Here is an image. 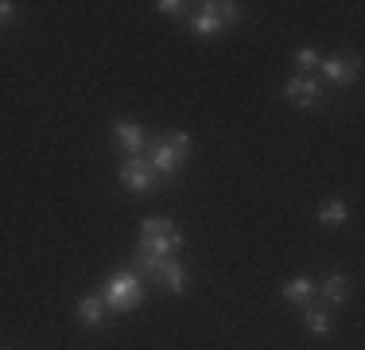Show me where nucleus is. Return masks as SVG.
Wrapping results in <instances>:
<instances>
[{
  "instance_id": "nucleus-11",
  "label": "nucleus",
  "mask_w": 365,
  "mask_h": 350,
  "mask_svg": "<svg viewBox=\"0 0 365 350\" xmlns=\"http://www.w3.org/2000/svg\"><path fill=\"white\" fill-rule=\"evenodd\" d=\"M78 323H82L86 331H106L109 311H106V304H101L98 292H90V296H82V300H78Z\"/></svg>"
},
{
  "instance_id": "nucleus-16",
  "label": "nucleus",
  "mask_w": 365,
  "mask_h": 350,
  "mask_svg": "<svg viewBox=\"0 0 365 350\" xmlns=\"http://www.w3.org/2000/svg\"><path fill=\"white\" fill-rule=\"evenodd\" d=\"M319 63H323V55H319L315 47H299V51H295V66H299V74L319 70Z\"/></svg>"
},
{
  "instance_id": "nucleus-17",
  "label": "nucleus",
  "mask_w": 365,
  "mask_h": 350,
  "mask_svg": "<svg viewBox=\"0 0 365 350\" xmlns=\"http://www.w3.org/2000/svg\"><path fill=\"white\" fill-rule=\"evenodd\" d=\"M155 12L179 20V16H187V4H182V0H155Z\"/></svg>"
},
{
  "instance_id": "nucleus-14",
  "label": "nucleus",
  "mask_w": 365,
  "mask_h": 350,
  "mask_svg": "<svg viewBox=\"0 0 365 350\" xmlns=\"http://www.w3.org/2000/svg\"><path fill=\"white\" fill-rule=\"evenodd\" d=\"M346 218H350V203H346V199H327V203L319 206V226H327V230L346 226Z\"/></svg>"
},
{
  "instance_id": "nucleus-10",
  "label": "nucleus",
  "mask_w": 365,
  "mask_h": 350,
  "mask_svg": "<svg viewBox=\"0 0 365 350\" xmlns=\"http://www.w3.org/2000/svg\"><path fill=\"white\" fill-rule=\"evenodd\" d=\"M280 296L288 304H295V308H307V304L319 300V280L315 276H292L280 284Z\"/></svg>"
},
{
  "instance_id": "nucleus-9",
  "label": "nucleus",
  "mask_w": 365,
  "mask_h": 350,
  "mask_svg": "<svg viewBox=\"0 0 365 350\" xmlns=\"http://www.w3.org/2000/svg\"><path fill=\"white\" fill-rule=\"evenodd\" d=\"M319 300H323V308H342V304H350V276L327 273L319 280Z\"/></svg>"
},
{
  "instance_id": "nucleus-15",
  "label": "nucleus",
  "mask_w": 365,
  "mask_h": 350,
  "mask_svg": "<svg viewBox=\"0 0 365 350\" xmlns=\"http://www.w3.org/2000/svg\"><path fill=\"white\" fill-rule=\"evenodd\" d=\"M210 8H214V16H218L225 28L241 24V4H237V0H210Z\"/></svg>"
},
{
  "instance_id": "nucleus-8",
  "label": "nucleus",
  "mask_w": 365,
  "mask_h": 350,
  "mask_svg": "<svg viewBox=\"0 0 365 350\" xmlns=\"http://www.w3.org/2000/svg\"><path fill=\"white\" fill-rule=\"evenodd\" d=\"M144 144H148V133H144L140 121H133V117L113 121V148L120 152V160H125V156H140Z\"/></svg>"
},
{
  "instance_id": "nucleus-6",
  "label": "nucleus",
  "mask_w": 365,
  "mask_h": 350,
  "mask_svg": "<svg viewBox=\"0 0 365 350\" xmlns=\"http://www.w3.org/2000/svg\"><path fill=\"white\" fill-rule=\"evenodd\" d=\"M284 98L292 105H299V109H319V105H327L323 82H319L315 74H292L288 82H284Z\"/></svg>"
},
{
  "instance_id": "nucleus-3",
  "label": "nucleus",
  "mask_w": 365,
  "mask_h": 350,
  "mask_svg": "<svg viewBox=\"0 0 365 350\" xmlns=\"http://www.w3.org/2000/svg\"><path fill=\"white\" fill-rule=\"evenodd\" d=\"M187 245V238L175 230L168 214H152L140 222V238H136V257H175V253Z\"/></svg>"
},
{
  "instance_id": "nucleus-13",
  "label": "nucleus",
  "mask_w": 365,
  "mask_h": 350,
  "mask_svg": "<svg viewBox=\"0 0 365 350\" xmlns=\"http://www.w3.org/2000/svg\"><path fill=\"white\" fill-rule=\"evenodd\" d=\"M299 311H303V327H307L311 335H319V339L330 335V327H334L330 308H323V304H307V308H299Z\"/></svg>"
},
{
  "instance_id": "nucleus-12",
  "label": "nucleus",
  "mask_w": 365,
  "mask_h": 350,
  "mask_svg": "<svg viewBox=\"0 0 365 350\" xmlns=\"http://www.w3.org/2000/svg\"><path fill=\"white\" fill-rule=\"evenodd\" d=\"M187 24H190V31L202 35V39H214V35H222V31H225V24L218 20V16H214L210 0H206V4H195V12L187 16Z\"/></svg>"
},
{
  "instance_id": "nucleus-5",
  "label": "nucleus",
  "mask_w": 365,
  "mask_h": 350,
  "mask_svg": "<svg viewBox=\"0 0 365 350\" xmlns=\"http://www.w3.org/2000/svg\"><path fill=\"white\" fill-rule=\"evenodd\" d=\"M361 74V59L358 55H327L323 63H319V82L323 86H338V90H346V86H354Z\"/></svg>"
},
{
  "instance_id": "nucleus-7",
  "label": "nucleus",
  "mask_w": 365,
  "mask_h": 350,
  "mask_svg": "<svg viewBox=\"0 0 365 350\" xmlns=\"http://www.w3.org/2000/svg\"><path fill=\"white\" fill-rule=\"evenodd\" d=\"M117 179L125 191H133V195H148L152 187H160V179H155V171L144 164V156H125L117 168Z\"/></svg>"
},
{
  "instance_id": "nucleus-2",
  "label": "nucleus",
  "mask_w": 365,
  "mask_h": 350,
  "mask_svg": "<svg viewBox=\"0 0 365 350\" xmlns=\"http://www.w3.org/2000/svg\"><path fill=\"white\" fill-rule=\"evenodd\" d=\"M98 296H101V304H106L109 315H128V311H136L144 304L148 280L140 273H133V269H117V273H109L106 280H101Z\"/></svg>"
},
{
  "instance_id": "nucleus-1",
  "label": "nucleus",
  "mask_w": 365,
  "mask_h": 350,
  "mask_svg": "<svg viewBox=\"0 0 365 350\" xmlns=\"http://www.w3.org/2000/svg\"><path fill=\"white\" fill-rule=\"evenodd\" d=\"M195 152V136L182 133V129H171V133H155L148 136L144 144V164L155 171V179L160 183H171L175 175L182 171V164H187V156Z\"/></svg>"
},
{
  "instance_id": "nucleus-18",
  "label": "nucleus",
  "mask_w": 365,
  "mask_h": 350,
  "mask_svg": "<svg viewBox=\"0 0 365 350\" xmlns=\"http://www.w3.org/2000/svg\"><path fill=\"white\" fill-rule=\"evenodd\" d=\"M12 20H16V4L12 0H0V28H8Z\"/></svg>"
},
{
  "instance_id": "nucleus-4",
  "label": "nucleus",
  "mask_w": 365,
  "mask_h": 350,
  "mask_svg": "<svg viewBox=\"0 0 365 350\" xmlns=\"http://www.w3.org/2000/svg\"><path fill=\"white\" fill-rule=\"evenodd\" d=\"M133 273L155 280L168 296H182L190 288V273L179 257H136L133 253Z\"/></svg>"
}]
</instances>
